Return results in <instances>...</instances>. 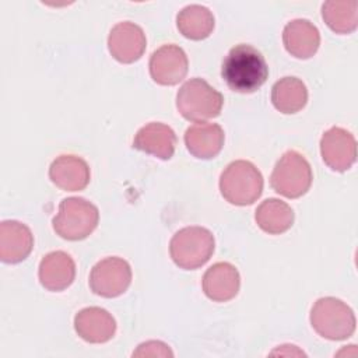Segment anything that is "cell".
<instances>
[{"mask_svg":"<svg viewBox=\"0 0 358 358\" xmlns=\"http://www.w3.org/2000/svg\"><path fill=\"white\" fill-rule=\"evenodd\" d=\"M185 144L192 155L213 158L222 148L224 130L217 123H194L185 131Z\"/></svg>","mask_w":358,"mask_h":358,"instance_id":"19","label":"cell"},{"mask_svg":"<svg viewBox=\"0 0 358 358\" xmlns=\"http://www.w3.org/2000/svg\"><path fill=\"white\" fill-rule=\"evenodd\" d=\"M214 252V236L203 227H185L169 242V253L176 266L193 270L203 266Z\"/></svg>","mask_w":358,"mask_h":358,"instance_id":"6","label":"cell"},{"mask_svg":"<svg viewBox=\"0 0 358 358\" xmlns=\"http://www.w3.org/2000/svg\"><path fill=\"white\" fill-rule=\"evenodd\" d=\"M310 323L317 334L327 340H345L355 330L352 309L341 299L324 296L315 302Z\"/></svg>","mask_w":358,"mask_h":358,"instance_id":"5","label":"cell"},{"mask_svg":"<svg viewBox=\"0 0 358 358\" xmlns=\"http://www.w3.org/2000/svg\"><path fill=\"white\" fill-rule=\"evenodd\" d=\"M176 25L183 36L200 41L211 34L214 28V15L201 4H190L179 11Z\"/></svg>","mask_w":358,"mask_h":358,"instance_id":"22","label":"cell"},{"mask_svg":"<svg viewBox=\"0 0 358 358\" xmlns=\"http://www.w3.org/2000/svg\"><path fill=\"white\" fill-rule=\"evenodd\" d=\"M99 213L95 204L83 197H67L60 201L53 229L69 241L87 238L98 225Z\"/></svg>","mask_w":358,"mask_h":358,"instance_id":"4","label":"cell"},{"mask_svg":"<svg viewBox=\"0 0 358 358\" xmlns=\"http://www.w3.org/2000/svg\"><path fill=\"white\" fill-rule=\"evenodd\" d=\"M131 282L130 264L122 257H105L91 270L90 287L94 294L115 298L123 294Z\"/></svg>","mask_w":358,"mask_h":358,"instance_id":"8","label":"cell"},{"mask_svg":"<svg viewBox=\"0 0 358 358\" xmlns=\"http://www.w3.org/2000/svg\"><path fill=\"white\" fill-rule=\"evenodd\" d=\"M224 98L203 78L187 80L178 91L176 106L179 113L192 122H203L220 115Z\"/></svg>","mask_w":358,"mask_h":358,"instance_id":"3","label":"cell"},{"mask_svg":"<svg viewBox=\"0 0 358 358\" xmlns=\"http://www.w3.org/2000/svg\"><path fill=\"white\" fill-rule=\"evenodd\" d=\"M148 66L155 83L173 85L182 81L187 73V56L180 46L166 43L154 50Z\"/></svg>","mask_w":358,"mask_h":358,"instance_id":"10","label":"cell"},{"mask_svg":"<svg viewBox=\"0 0 358 358\" xmlns=\"http://www.w3.org/2000/svg\"><path fill=\"white\" fill-rule=\"evenodd\" d=\"M34 246L31 229L14 220L0 224V259L4 263H18L28 257Z\"/></svg>","mask_w":358,"mask_h":358,"instance_id":"13","label":"cell"},{"mask_svg":"<svg viewBox=\"0 0 358 358\" xmlns=\"http://www.w3.org/2000/svg\"><path fill=\"white\" fill-rule=\"evenodd\" d=\"M176 134L165 123L151 122L134 136L133 147L161 159H169L175 152Z\"/></svg>","mask_w":358,"mask_h":358,"instance_id":"15","label":"cell"},{"mask_svg":"<svg viewBox=\"0 0 358 358\" xmlns=\"http://www.w3.org/2000/svg\"><path fill=\"white\" fill-rule=\"evenodd\" d=\"M241 285V277L235 266L227 262H218L213 264L203 275L204 294L217 302H225L232 299Z\"/></svg>","mask_w":358,"mask_h":358,"instance_id":"17","label":"cell"},{"mask_svg":"<svg viewBox=\"0 0 358 358\" xmlns=\"http://www.w3.org/2000/svg\"><path fill=\"white\" fill-rule=\"evenodd\" d=\"M255 220L267 234H282L294 222L292 208L282 200L266 199L256 208Z\"/></svg>","mask_w":358,"mask_h":358,"instance_id":"21","label":"cell"},{"mask_svg":"<svg viewBox=\"0 0 358 358\" xmlns=\"http://www.w3.org/2000/svg\"><path fill=\"white\" fill-rule=\"evenodd\" d=\"M74 329L77 334L88 343H106L116 331V322L113 316L98 306L81 309L74 316Z\"/></svg>","mask_w":358,"mask_h":358,"instance_id":"12","label":"cell"},{"mask_svg":"<svg viewBox=\"0 0 358 358\" xmlns=\"http://www.w3.org/2000/svg\"><path fill=\"white\" fill-rule=\"evenodd\" d=\"M271 187L281 196L295 199L305 194L312 185V168L298 151L289 150L277 161L271 176Z\"/></svg>","mask_w":358,"mask_h":358,"instance_id":"7","label":"cell"},{"mask_svg":"<svg viewBox=\"0 0 358 358\" xmlns=\"http://www.w3.org/2000/svg\"><path fill=\"white\" fill-rule=\"evenodd\" d=\"M49 178L63 190H83L90 182V166L81 157L63 154L50 164Z\"/></svg>","mask_w":358,"mask_h":358,"instance_id":"14","label":"cell"},{"mask_svg":"<svg viewBox=\"0 0 358 358\" xmlns=\"http://www.w3.org/2000/svg\"><path fill=\"white\" fill-rule=\"evenodd\" d=\"M282 42L292 56L309 59L316 53L320 45V34L309 20L295 18L284 27Z\"/></svg>","mask_w":358,"mask_h":358,"instance_id":"18","label":"cell"},{"mask_svg":"<svg viewBox=\"0 0 358 358\" xmlns=\"http://www.w3.org/2000/svg\"><path fill=\"white\" fill-rule=\"evenodd\" d=\"M220 190L222 197L231 204L248 206L260 197L263 176L252 162L238 159L222 171Z\"/></svg>","mask_w":358,"mask_h":358,"instance_id":"2","label":"cell"},{"mask_svg":"<svg viewBox=\"0 0 358 358\" xmlns=\"http://www.w3.org/2000/svg\"><path fill=\"white\" fill-rule=\"evenodd\" d=\"M39 281L49 291L66 289L76 277V264L71 256L63 250H55L43 256L39 263Z\"/></svg>","mask_w":358,"mask_h":358,"instance_id":"16","label":"cell"},{"mask_svg":"<svg viewBox=\"0 0 358 358\" xmlns=\"http://www.w3.org/2000/svg\"><path fill=\"white\" fill-rule=\"evenodd\" d=\"M308 101V90L302 80L296 77H282L271 88V102L282 113L301 110Z\"/></svg>","mask_w":358,"mask_h":358,"instance_id":"20","label":"cell"},{"mask_svg":"<svg viewBox=\"0 0 358 358\" xmlns=\"http://www.w3.org/2000/svg\"><path fill=\"white\" fill-rule=\"evenodd\" d=\"M172 351L162 341H145L138 345L133 357H172Z\"/></svg>","mask_w":358,"mask_h":358,"instance_id":"24","label":"cell"},{"mask_svg":"<svg viewBox=\"0 0 358 358\" xmlns=\"http://www.w3.org/2000/svg\"><path fill=\"white\" fill-rule=\"evenodd\" d=\"M324 22L337 34H350L358 24V3L355 0H329L322 6Z\"/></svg>","mask_w":358,"mask_h":358,"instance_id":"23","label":"cell"},{"mask_svg":"<svg viewBox=\"0 0 358 358\" xmlns=\"http://www.w3.org/2000/svg\"><path fill=\"white\" fill-rule=\"evenodd\" d=\"M147 39L144 31L134 22H117L109 32L108 48L110 55L120 63L138 60L145 50Z\"/></svg>","mask_w":358,"mask_h":358,"instance_id":"11","label":"cell"},{"mask_svg":"<svg viewBox=\"0 0 358 358\" xmlns=\"http://www.w3.org/2000/svg\"><path fill=\"white\" fill-rule=\"evenodd\" d=\"M320 154L329 168H331L333 171L344 172L355 162V138L348 130L343 127H330L322 136Z\"/></svg>","mask_w":358,"mask_h":358,"instance_id":"9","label":"cell"},{"mask_svg":"<svg viewBox=\"0 0 358 358\" xmlns=\"http://www.w3.org/2000/svg\"><path fill=\"white\" fill-rule=\"evenodd\" d=\"M221 76L232 91L249 94L264 84L268 76V67L263 55L256 48L239 43L225 56Z\"/></svg>","mask_w":358,"mask_h":358,"instance_id":"1","label":"cell"}]
</instances>
